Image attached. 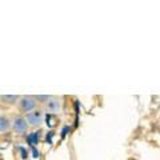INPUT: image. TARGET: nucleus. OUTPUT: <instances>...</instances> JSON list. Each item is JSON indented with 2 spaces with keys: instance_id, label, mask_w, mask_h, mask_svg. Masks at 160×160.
Returning <instances> with one entry per match:
<instances>
[{
  "instance_id": "obj_1",
  "label": "nucleus",
  "mask_w": 160,
  "mask_h": 160,
  "mask_svg": "<svg viewBox=\"0 0 160 160\" xmlns=\"http://www.w3.org/2000/svg\"><path fill=\"white\" fill-rule=\"evenodd\" d=\"M36 104H38V102H36V99H35L33 96H22V98H19V100H18L19 109L22 112H26V113L33 111V109L36 108Z\"/></svg>"
},
{
  "instance_id": "obj_5",
  "label": "nucleus",
  "mask_w": 160,
  "mask_h": 160,
  "mask_svg": "<svg viewBox=\"0 0 160 160\" xmlns=\"http://www.w3.org/2000/svg\"><path fill=\"white\" fill-rule=\"evenodd\" d=\"M47 108H48L49 112H56V111H59V108H60L59 100L51 98V99H49L48 102H47Z\"/></svg>"
},
{
  "instance_id": "obj_8",
  "label": "nucleus",
  "mask_w": 160,
  "mask_h": 160,
  "mask_svg": "<svg viewBox=\"0 0 160 160\" xmlns=\"http://www.w3.org/2000/svg\"><path fill=\"white\" fill-rule=\"evenodd\" d=\"M36 99V102H40V103H47L49 99H51V96H42V95H39V96L35 98Z\"/></svg>"
},
{
  "instance_id": "obj_4",
  "label": "nucleus",
  "mask_w": 160,
  "mask_h": 160,
  "mask_svg": "<svg viewBox=\"0 0 160 160\" xmlns=\"http://www.w3.org/2000/svg\"><path fill=\"white\" fill-rule=\"evenodd\" d=\"M11 128V120L7 116H0V132H7Z\"/></svg>"
},
{
  "instance_id": "obj_2",
  "label": "nucleus",
  "mask_w": 160,
  "mask_h": 160,
  "mask_svg": "<svg viewBox=\"0 0 160 160\" xmlns=\"http://www.w3.org/2000/svg\"><path fill=\"white\" fill-rule=\"evenodd\" d=\"M43 118H44L43 112L40 111V109H33V111L28 112L27 116L24 119H26L28 127L29 126L31 127H39V126H42V123H43Z\"/></svg>"
},
{
  "instance_id": "obj_9",
  "label": "nucleus",
  "mask_w": 160,
  "mask_h": 160,
  "mask_svg": "<svg viewBox=\"0 0 160 160\" xmlns=\"http://www.w3.org/2000/svg\"><path fill=\"white\" fill-rule=\"evenodd\" d=\"M33 156H35V158H38V156H39V151H36V149H33Z\"/></svg>"
},
{
  "instance_id": "obj_3",
  "label": "nucleus",
  "mask_w": 160,
  "mask_h": 160,
  "mask_svg": "<svg viewBox=\"0 0 160 160\" xmlns=\"http://www.w3.org/2000/svg\"><path fill=\"white\" fill-rule=\"evenodd\" d=\"M11 127L13 128V131L22 135V133H26L27 129H28V124L26 122V119H24L23 116H18L13 119V122L11 123Z\"/></svg>"
},
{
  "instance_id": "obj_6",
  "label": "nucleus",
  "mask_w": 160,
  "mask_h": 160,
  "mask_svg": "<svg viewBox=\"0 0 160 160\" xmlns=\"http://www.w3.org/2000/svg\"><path fill=\"white\" fill-rule=\"evenodd\" d=\"M0 100L6 104H15L19 100V96H15V95H6V96H0Z\"/></svg>"
},
{
  "instance_id": "obj_7",
  "label": "nucleus",
  "mask_w": 160,
  "mask_h": 160,
  "mask_svg": "<svg viewBox=\"0 0 160 160\" xmlns=\"http://www.w3.org/2000/svg\"><path fill=\"white\" fill-rule=\"evenodd\" d=\"M28 142H29V144H32V146L38 144L39 143V133L33 132L32 135H29V136H28Z\"/></svg>"
}]
</instances>
